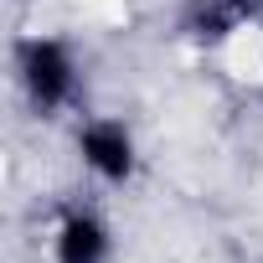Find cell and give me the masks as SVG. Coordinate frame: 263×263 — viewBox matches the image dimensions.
I'll return each mask as SVG.
<instances>
[{
	"mask_svg": "<svg viewBox=\"0 0 263 263\" xmlns=\"http://www.w3.org/2000/svg\"><path fill=\"white\" fill-rule=\"evenodd\" d=\"M16 78L42 114H57L78 93V57L57 36H21L16 42Z\"/></svg>",
	"mask_w": 263,
	"mask_h": 263,
	"instance_id": "cell-1",
	"label": "cell"
},
{
	"mask_svg": "<svg viewBox=\"0 0 263 263\" xmlns=\"http://www.w3.org/2000/svg\"><path fill=\"white\" fill-rule=\"evenodd\" d=\"M78 155L108 186H124L135 176V135H129L124 119H88L78 129Z\"/></svg>",
	"mask_w": 263,
	"mask_h": 263,
	"instance_id": "cell-2",
	"label": "cell"
},
{
	"mask_svg": "<svg viewBox=\"0 0 263 263\" xmlns=\"http://www.w3.org/2000/svg\"><path fill=\"white\" fill-rule=\"evenodd\" d=\"M108 253H114V237H108L98 212H88V206L62 212L57 237H52V258L57 263H108Z\"/></svg>",
	"mask_w": 263,
	"mask_h": 263,
	"instance_id": "cell-3",
	"label": "cell"
},
{
	"mask_svg": "<svg viewBox=\"0 0 263 263\" xmlns=\"http://www.w3.org/2000/svg\"><path fill=\"white\" fill-rule=\"evenodd\" d=\"M258 11H263V0H196L191 16H186V26H191V36H201V42H222V36H232L242 21H253Z\"/></svg>",
	"mask_w": 263,
	"mask_h": 263,
	"instance_id": "cell-4",
	"label": "cell"
}]
</instances>
